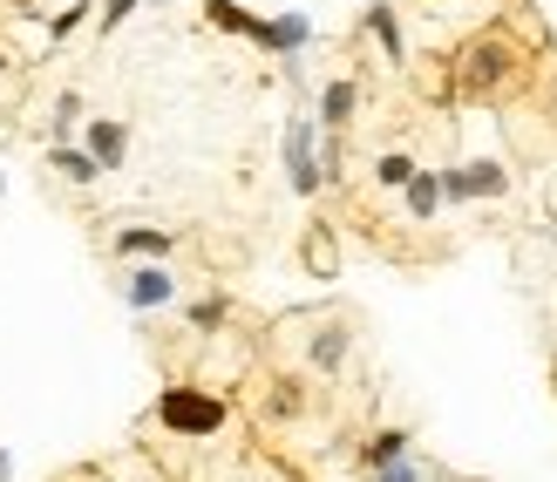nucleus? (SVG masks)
<instances>
[{
  "mask_svg": "<svg viewBox=\"0 0 557 482\" xmlns=\"http://www.w3.org/2000/svg\"><path fill=\"white\" fill-rule=\"evenodd\" d=\"M184 320L198 326V333H218L232 320V293H205V299H184Z\"/></svg>",
  "mask_w": 557,
  "mask_h": 482,
  "instance_id": "nucleus-19",
  "label": "nucleus"
},
{
  "mask_svg": "<svg viewBox=\"0 0 557 482\" xmlns=\"http://www.w3.org/2000/svg\"><path fill=\"white\" fill-rule=\"evenodd\" d=\"M360 482H429V469H422V456H401V462H387V469L360 475Z\"/></svg>",
  "mask_w": 557,
  "mask_h": 482,
  "instance_id": "nucleus-22",
  "label": "nucleus"
},
{
  "mask_svg": "<svg viewBox=\"0 0 557 482\" xmlns=\"http://www.w3.org/2000/svg\"><path fill=\"white\" fill-rule=\"evenodd\" d=\"M48 170H54V177H69V184H82V190H89V184H102L96 157L82 150V144H48Z\"/></svg>",
  "mask_w": 557,
  "mask_h": 482,
  "instance_id": "nucleus-15",
  "label": "nucleus"
},
{
  "mask_svg": "<svg viewBox=\"0 0 557 482\" xmlns=\"http://www.w3.org/2000/svg\"><path fill=\"white\" fill-rule=\"evenodd\" d=\"M14 8H27V14H35V0H14Z\"/></svg>",
  "mask_w": 557,
  "mask_h": 482,
  "instance_id": "nucleus-26",
  "label": "nucleus"
},
{
  "mask_svg": "<svg viewBox=\"0 0 557 482\" xmlns=\"http://www.w3.org/2000/svg\"><path fill=\"white\" fill-rule=\"evenodd\" d=\"M510 75H517V48L496 35V27H490V35H469L456 48V89L462 96H496Z\"/></svg>",
  "mask_w": 557,
  "mask_h": 482,
  "instance_id": "nucleus-2",
  "label": "nucleus"
},
{
  "mask_svg": "<svg viewBox=\"0 0 557 482\" xmlns=\"http://www.w3.org/2000/svg\"><path fill=\"white\" fill-rule=\"evenodd\" d=\"M252 48L278 54V62H299V54L313 48V21H306V14H272V21H259V35H252Z\"/></svg>",
  "mask_w": 557,
  "mask_h": 482,
  "instance_id": "nucleus-9",
  "label": "nucleus"
},
{
  "mask_svg": "<svg viewBox=\"0 0 557 482\" xmlns=\"http://www.w3.org/2000/svg\"><path fill=\"white\" fill-rule=\"evenodd\" d=\"M0 197H8V177H0Z\"/></svg>",
  "mask_w": 557,
  "mask_h": 482,
  "instance_id": "nucleus-28",
  "label": "nucleus"
},
{
  "mask_svg": "<svg viewBox=\"0 0 557 482\" xmlns=\"http://www.w3.org/2000/svg\"><path fill=\"white\" fill-rule=\"evenodd\" d=\"M144 8V0H102V14H96V35H116V27Z\"/></svg>",
  "mask_w": 557,
  "mask_h": 482,
  "instance_id": "nucleus-23",
  "label": "nucleus"
},
{
  "mask_svg": "<svg viewBox=\"0 0 557 482\" xmlns=\"http://www.w3.org/2000/svg\"><path fill=\"white\" fill-rule=\"evenodd\" d=\"M347 354H354V326L347 320H326V326H313V339H306V367H313V374H341Z\"/></svg>",
  "mask_w": 557,
  "mask_h": 482,
  "instance_id": "nucleus-10",
  "label": "nucleus"
},
{
  "mask_svg": "<svg viewBox=\"0 0 557 482\" xmlns=\"http://www.w3.org/2000/svg\"><path fill=\"white\" fill-rule=\"evenodd\" d=\"M0 69H8V54H0Z\"/></svg>",
  "mask_w": 557,
  "mask_h": 482,
  "instance_id": "nucleus-29",
  "label": "nucleus"
},
{
  "mask_svg": "<svg viewBox=\"0 0 557 482\" xmlns=\"http://www.w3.org/2000/svg\"><path fill=\"white\" fill-rule=\"evenodd\" d=\"M0 482H14V456H8V448H0Z\"/></svg>",
  "mask_w": 557,
  "mask_h": 482,
  "instance_id": "nucleus-24",
  "label": "nucleus"
},
{
  "mask_svg": "<svg viewBox=\"0 0 557 482\" xmlns=\"http://www.w3.org/2000/svg\"><path fill=\"white\" fill-rule=\"evenodd\" d=\"M401 456H414V435H408V429H381V435H368V442L354 448V469H360V475H374V469L401 462Z\"/></svg>",
  "mask_w": 557,
  "mask_h": 482,
  "instance_id": "nucleus-12",
  "label": "nucleus"
},
{
  "mask_svg": "<svg viewBox=\"0 0 557 482\" xmlns=\"http://www.w3.org/2000/svg\"><path fill=\"white\" fill-rule=\"evenodd\" d=\"M414 170H422V163H414L408 150H381V157H374V184H381V190H401Z\"/></svg>",
  "mask_w": 557,
  "mask_h": 482,
  "instance_id": "nucleus-20",
  "label": "nucleus"
},
{
  "mask_svg": "<svg viewBox=\"0 0 557 482\" xmlns=\"http://www.w3.org/2000/svg\"><path fill=\"white\" fill-rule=\"evenodd\" d=\"M163 8H171V0H163Z\"/></svg>",
  "mask_w": 557,
  "mask_h": 482,
  "instance_id": "nucleus-30",
  "label": "nucleus"
},
{
  "mask_svg": "<svg viewBox=\"0 0 557 482\" xmlns=\"http://www.w3.org/2000/svg\"><path fill=\"white\" fill-rule=\"evenodd\" d=\"M82 21H96V8H89V0H69L62 14H48V41H75Z\"/></svg>",
  "mask_w": 557,
  "mask_h": 482,
  "instance_id": "nucleus-21",
  "label": "nucleus"
},
{
  "mask_svg": "<svg viewBox=\"0 0 557 482\" xmlns=\"http://www.w3.org/2000/svg\"><path fill=\"white\" fill-rule=\"evenodd\" d=\"M75 123H82V89H62L48 109V144H75Z\"/></svg>",
  "mask_w": 557,
  "mask_h": 482,
  "instance_id": "nucleus-18",
  "label": "nucleus"
},
{
  "mask_svg": "<svg viewBox=\"0 0 557 482\" xmlns=\"http://www.w3.org/2000/svg\"><path fill=\"white\" fill-rule=\"evenodd\" d=\"M299 265L313 272V279H333V272H341V251H333V224H313V232H306Z\"/></svg>",
  "mask_w": 557,
  "mask_h": 482,
  "instance_id": "nucleus-16",
  "label": "nucleus"
},
{
  "mask_svg": "<svg viewBox=\"0 0 557 482\" xmlns=\"http://www.w3.org/2000/svg\"><path fill=\"white\" fill-rule=\"evenodd\" d=\"M401 205H408L414 224H435L442 211H449V205H442V170H414V177L401 184Z\"/></svg>",
  "mask_w": 557,
  "mask_h": 482,
  "instance_id": "nucleus-13",
  "label": "nucleus"
},
{
  "mask_svg": "<svg viewBox=\"0 0 557 482\" xmlns=\"http://www.w3.org/2000/svg\"><path fill=\"white\" fill-rule=\"evenodd\" d=\"M278 163H286L293 197H320V123H313L306 102L286 116V129H278Z\"/></svg>",
  "mask_w": 557,
  "mask_h": 482,
  "instance_id": "nucleus-3",
  "label": "nucleus"
},
{
  "mask_svg": "<svg viewBox=\"0 0 557 482\" xmlns=\"http://www.w3.org/2000/svg\"><path fill=\"white\" fill-rule=\"evenodd\" d=\"M82 482H102V475H96V469H89V475H82Z\"/></svg>",
  "mask_w": 557,
  "mask_h": 482,
  "instance_id": "nucleus-27",
  "label": "nucleus"
},
{
  "mask_svg": "<svg viewBox=\"0 0 557 482\" xmlns=\"http://www.w3.org/2000/svg\"><path fill=\"white\" fill-rule=\"evenodd\" d=\"M157 429L177 435V442H211V435L232 429V401L211 394V387H198V381H171L157 394Z\"/></svg>",
  "mask_w": 557,
  "mask_h": 482,
  "instance_id": "nucleus-1",
  "label": "nucleus"
},
{
  "mask_svg": "<svg viewBox=\"0 0 557 482\" xmlns=\"http://www.w3.org/2000/svg\"><path fill=\"white\" fill-rule=\"evenodd\" d=\"M171 251H177L171 224H123L109 238V259H123V265H171Z\"/></svg>",
  "mask_w": 557,
  "mask_h": 482,
  "instance_id": "nucleus-6",
  "label": "nucleus"
},
{
  "mask_svg": "<svg viewBox=\"0 0 557 482\" xmlns=\"http://www.w3.org/2000/svg\"><path fill=\"white\" fill-rule=\"evenodd\" d=\"M550 394H557V360H550Z\"/></svg>",
  "mask_w": 557,
  "mask_h": 482,
  "instance_id": "nucleus-25",
  "label": "nucleus"
},
{
  "mask_svg": "<svg viewBox=\"0 0 557 482\" xmlns=\"http://www.w3.org/2000/svg\"><path fill=\"white\" fill-rule=\"evenodd\" d=\"M205 27H218V35H232V41H252L259 14L245 8V0H205Z\"/></svg>",
  "mask_w": 557,
  "mask_h": 482,
  "instance_id": "nucleus-14",
  "label": "nucleus"
},
{
  "mask_svg": "<svg viewBox=\"0 0 557 482\" xmlns=\"http://www.w3.org/2000/svg\"><path fill=\"white\" fill-rule=\"evenodd\" d=\"M510 163L504 157H462L442 170V205H496V197H510Z\"/></svg>",
  "mask_w": 557,
  "mask_h": 482,
  "instance_id": "nucleus-4",
  "label": "nucleus"
},
{
  "mask_svg": "<svg viewBox=\"0 0 557 482\" xmlns=\"http://www.w3.org/2000/svg\"><path fill=\"white\" fill-rule=\"evenodd\" d=\"M360 27L381 41V54H387V69H408V35H401V14L387 8V0H374L368 14H360Z\"/></svg>",
  "mask_w": 557,
  "mask_h": 482,
  "instance_id": "nucleus-11",
  "label": "nucleus"
},
{
  "mask_svg": "<svg viewBox=\"0 0 557 482\" xmlns=\"http://www.w3.org/2000/svg\"><path fill=\"white\" fill-rule=\"evenodd\" d=\"M306 415V387L293 381V374H278L272 387H265V421H299Z\"/></svg>",
  "mask_w": 557,
  "mask_h": 482,
  "instance_id": "nucleus-17",
  "label": "nucleus"
},
{
  "mask_svg": "<svg viewBox=\"0 0 557 482\" xmlns=\"http://www.w3.org/2000/svg\"><path fill=\"white\" fill-rule=\"evenodd\" d=\"M177 272L171 265H129L123 272V306H129V313H171V306H177Z\"/></svg>",
  "mask_w": 557,
  "mask_h": 482,
  "instance_id": "nucleus-5",
  "label": "nucleus"
},
{
  "mask_svg": "<svg viewBox=\"0 0 557 482\" xmlns=\"http://www.w3.org/2000/svg\"><path fill=\"white\" fill-rule=\"evenodd\" d=\"M354 116H360V82H354V75H326V89H320V102H313L320 136H347Z\"/></svg>",
  "mask_w": 557,
  "mask_h": 482,
  "instance_id": "nucleus-8",
  "label": "nucleus"
},
{
  "mask_svg": "<svg viewBox=\"0 0 557 482\" xmlns=\"http://www.w3.org/2000/svg\"><path fill=\"white\" fill-rule=\"evenodd\" d=\"M75 144L96 157L102 177H116V170L129 163V123H123V116H89V123L75 129Z\"/></svg>",
  "mask_w": 557,
  "mask_h": 482,
  "instance_id": "nucleus-7",
  "label": "nucleus"
}]
</instances>
